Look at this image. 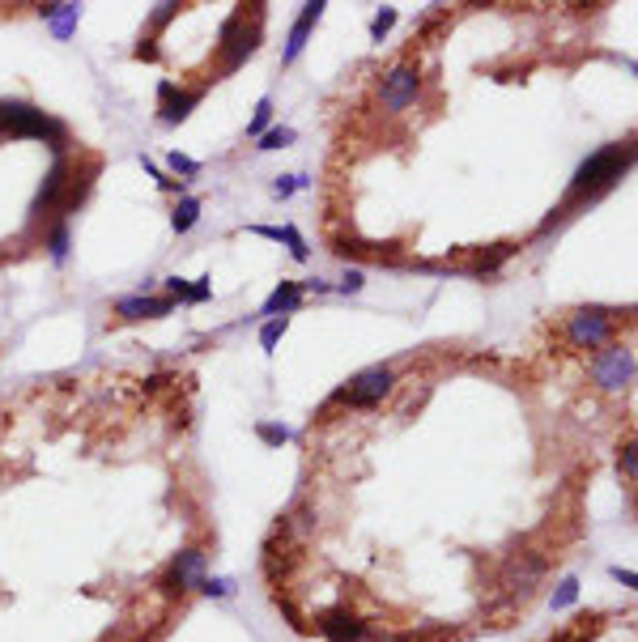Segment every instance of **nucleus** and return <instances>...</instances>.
I'll list each match as a JSON object with an SVG mask.
<instances>
[{
  "label": "nucleus",
  "instance_id": "nucleus-1",
  "mask_svg": "<svg viewBox=\"0 0 638 642\" xmlns=\"http://www.w3.org/2000/svg\"><path fill=\"white\" fill-rule=\"evenodd\" d=\"M630 162H634V149H630V145H604V149H596V154L575 170L566 205H570V200H583V196H587V200H596L600 192H609L613 183L630 170Z\"/></svg>",
  "mask_w": 638,
  "mask_h": 642
},
{
  "label": "nucleus",
  "instance_id": "nucleus-2",
  "mask_svg": "<svg viewBox=\"0 0 638 642\" xmlns=\"http://www.w3.org/2000/svg\"><path fill=\"white\" fill-rule=\"evenodd\" d=\"M0 132L9 137H39V140H52V149H64V124L47 120L43 111L26 107V102H0Z\"/></svg>",
  "mask_w": 638,
  "mask_h": 642
},
{
  "label": "nucleus",
  "instance_id": "nucleus-3",
  "mask_svg": "<svg viewBox=\"0 0 638 642\" xmlns=\"http://www.w3.org/2000/svg\"><path fill=\"white\" fill-rule=\"evenodd\" d=\"M592 375H596V383L604 391H617L630 383V375H634V353L625 350V345H609L604 353H596V362H592Z\"/></svg>",
  "mask_w": 638,
  "mask_h": 642
},
{
  "label": "nucleus",
  "instance_id": "nucleus-4",
  "mask_svg": "<svg viewBox=\"0 0 638 642\" xmlns=\"http://www.w3.org/2000/svg\"><path fill=\"white\" fill-rule=\"evenodd\" d=\"M256 30H247V14H235L230 22L222 26V69L230 72V69H238L243 60L256 52Z\"/></svg>",
  "mask_w": 638,
  "mask_h": 642
},
{
  "label": "nucleus",
  "instance_id": "nucleus-5",
  "mask_svg": "<svg viewBox=\"0 0 638 642\" xmlns=\"http://www.w3.org/2000/svg\"><path fill=\"white\" fill-rule=\"evenodd\" d=\"M570 345H575V350H596L600 340H604V336L613 332V315L609 311H575V315H570Z\"/></svg>",
  "mask_w": 638,
  "mask_h": 642
},
{
  "label": "nucleus",
  "instance_id": "nucleus-6",
  "mask_svg": "<svg viewBox=\"0 0 638 642\" xmlns=\"http://www.w3.org/2000/svg\"><path fill=\"white\" fill-rule=\"evenodd\" d=\"M200 570H205V553H200V549H183L179 558L170 561V570L162 574V591H167V596H183L188 587H196L205 579Z\"/></svg>",
  "mask_w": 638,
  "mask_h": 642
},
{
  "label": "nucleus",
  "instance_id": "nucleus-7",
  "mask_svg": "<svg viewBox=\"0 0 638 642\" xmlns=\"http://www.w3.org/2000/svg\"><path fill=\"white\" fill-rule=\"evenodd\" d=\"M392 383H396V375H392L388 366H371V370H362L341 396H345L349 405H375V400H383L392 391Z\"/></svg>",
  "mask_w": 638,
  "mask_h": 642
},
{
  "label": "nucleus",
  "instance_id": "nucleus-8",
  "mask_svg": "<svg viewBox=\"0 0 638 642\" xmlns=\"http://www.w3.org/2000/svg\"><path fill=\"white\" fill-rule=\"evenodd\" d=\"M417 90H421V77H417V69L413 64H401V69H392L388 77H383V107L388 111H404L409 102L417 98Z\"/></svg>",
  "mask_w": 638,
  "mask_h": 642
},
{
  "label": "nucleus",
  "instance_id": "nucleus-9",
  "mask_svg": "<svg viewBox=\"0 0 638 642\" xmlns=\"http://www.w3.org/2000/svg\"><path fill=\"white\" fill-rule=\"evenodd\" d=\"M545 574V561L536 558V553H515L511 561H507V574H502V587L507 591H519V596H527L532 587H536V579Z\"/></svg>",
  "mask_w": 638,
  "mask_h": 642
},
{
  "label": "nucleus",
  "instance_id": "nucleus-10",
  "mask_svg": "<svg viewBox=\"0 0 638 642\" xmlns=\"http://www.w3.org/2000/svg\"><path fill=\"white\" fill-rule=\"evenodd\" d=\"M196 102H200V94H196V90H179L175 81L158 85V111H162V120H167V124H179V120H188Z\"/></svg>",
  "mask_w": 638,
  "mask_h": 642
},
{
  "label": "nucleus",
  "instance_id": "nucleus-11",
  "mask_svg": "<svg viewBox=\"0 0 638 642\" xmlns=\"http://www.w3.org/2000/svg\"><path fill=\"white\" fill-rule=\"evenodd\" d=\"M319 634L333 642H362L366 638V621L353 613H324L319 617Z\"/></svg>",
  "mask_w": 638,
  "mask_h": 642
},
{
  "label": "nucleus",
  "instance_id": "nucleus-12",
  "mask_svg": "<svg viewBox=\"0 0 638 642\" xmlns=\"http://www.w3.org/2000/svg\"><path fill=\"white\" fill-rule=\"evenodd\" d=\"M64 183H69V162H64V154L52 162V170H47V179H43V187H39V196H34V213H52L56 209V200H60V192H64Z\"/></svg>",
  "mask_w": 638,
  "mask_h": 642
},
{
  "label": "nucleus",
  "instance_id": "nucleus-13",
  "mask_svg": "<svg viewBox=\"0 0 638 642\" xmlns=\"http://www.w3.org/2000/svg\"><path fill=\"white\" fill-rule=\"evenodd\" d=\"M170 307H175V298H145V293L115 302V311H120L124 320H158V315H167Z\"/></svg>",
  "mask_w": 638,
  "mask_h": 642
},
{
  "label": "nucleus",
  "instance_id": "nucleus-14",
  "mask_svg": "<svg viewBox=\"0 0 638 642\" xmlns=\"http://www.w3.org/2000/svg\"><path fill=\"white\" fill-rule=\"evenodd\" d=\"M324 9H328V5H324V0H311V5H303V17H298V22H294V30H290V43H285V64H290V60H298V52H303L306 47V34H311V26H315L319 22V14H324Z\"/></svg>",
  "mask_w": 638,
  "mask_h": 642
},
{
  "label": "nucleus",
  "instance_id": "nucleus-15",
  "mask_svg": "<svg viewBox=\"0 0 638 642\" xmlns=\"http://www.w3.org/2000/svg\"><path fill=\"white\" fill-rule=\"evenodd\" d=\"M298 298H303L298 281H281L277 290L268 293V302H264V315H273V320H277V311H281V315H290V311L298 307Z\"/></svg>",
  "mask_w": 638,
  "mask_h": 642
},
{
  "label": "nucleus",
  "instance_id": "nucleus-16",
  "mask_svg": "<svg viewBox=\"0 0 638 642\" xmlns=\"http://www.w3.org/2000/svg\"><path fill=\"white\" fill-rule=\"evenodd\" d=\"M251 235H260V238H277V243H285L290 247V255L294 260H306V243H303V235L294 230V225H251Z\"/></svg>",
  "mask_w": 638,
  "mask_h": 642
},
{
  "label": "nucleus",
  "instance_id": "nucleus-17",
  "mask_svg": "<svg viewBox=\"0 0 638 642\" xmlns=\"http://www.w3.org/2000/svg\"><path fill=\"white\" fill-rule=\"evenodd\" d=\"M43 17L52 22V30H56V39H69L72 30H77V5H43Z\"/></svg>",
  "mask_w": 638,
  "mask_h": 642
},
{
  "label": "nucleus",
  "instance_id": "nucleus-18",
  "mask_svg": "<svg viewBox=\"0 0 638 642\" xmlns=\"http://www.w3.org/2000/svg\"><path fill=\"white\" fill-rule=\"evenodd\" d=\"M196 222H200V200H196V196H183L179 209L170 213V225H175L179 235H188V230H192Z\"/></svg>",
  "mask_w": 638,
  "mask_h": 642
},
{
  "label": "nucleus",
  "instance_id": "nucleus-19",
  "mask_svg": "<svg viewBox=\"0 0 638 642\" xmlns=\"http://www.w3.org/2000/svg\"><path fill=\"white\" fill-rule=\"evenodd\" d=\"M290 328V315H277V320H268L264 323V332H260V345H264V353H273L277 350V340H281V332Z\"/></svg>",
  "mask_w": 638,
  "mask_h": 642
},
{
  "label": "nucleus",
  "instance_id": "nucleus-20",
  "mask_svg": "<svg viewBox=\"0 0 638 642\" xmlns=\"http://www.w3.org/2000/svg\"><path fill=\"white\" fill-rule=\"evenodd\" d=\"M268 120H273V102H268V98H260V107H256V115H251L247 132H251V137H264V132H268Z\"/></svg>",
  "mask_w": 638,
  "mask_h": 642
},
{
  "label": "nucleus",
  "instance_id": "nucleus-21",
  "mask_svg": "<svg viewBox=\"0 0 638 642\" xmlns=\"http://www.w3.org/2000/svg\"><path fill=\"white\" fill-rule=\"evenodd\" d=\"M290 140H294V128H268L260 137V149H285Z\"/></svg>",
  "mask_w": 638,
  "mask_h": 642
},
{
  "label": "nucleus",
  "instance_id": "nucleus-22",
  "mask_svg": "<svg viewBox=\"0 0 638 642\" xmlns=\"http://www.w3.org/2000/svg\"><path fill=\"white\" fill-rule=\"evenodd\" d=\"M396 26V9H383V14H375V22H371V39L383 43V34Z\"/></svg>",
  "mask_w": 638,
  "mask_h": 642
},
{
  "label": "nucleus",
  "instance_id": "nucleus-23",
  "mask_svg": "<svg viewBox=\"0 0 638 642\" xmlns=\"http://www.w3.org/2000/svg\"><path fill=\"white\" fill-rule=\"evenodd\" d=\"M64 255H69V225L60 222L52 230V260H64Z\"/></svg>",
  "mask_w": 638,
  "mask_h": 642
},
{
  "label": "nucleus",
  "instance_id": "nucleus-24",
  "mask_svg": "<svg viewBox=\"0 0 638 642\" xmlns=\"http://www.w3.org/2000/svg\"><path fill=\"white\" fill-rule=\"evenodd\" d=\"M256 434H260L264 443H285V438H290V430H285V426H268V421H260V426H256Z\"/></svg>",
  "mask_w": 638,
  "mask_h": 642
},
{
  "label": "nucleus",
  "instance_id": "nucleus-25",
  "mask_svg": "<svg viewBox=\"0 0 638 642\" xmlns=\"http://www.w3.org/2000/svg\"><path fill=\"white\" fill-rule=\"evenodd\" d=\"M575 596H579V583H575V579H566V583L557 587V596H554V608H566V604H575Z\"/></svg>",
  "mask_w": 638,
  "mask_h": 642
},
{
  "label": "nucleus",
  "instance_id": "nucleus-26",
  "mask_svg": "<svg viewBox=\"0 0 638 642\" xmlns=\"http://www.w3.org/2000/svg\"><path fill=\"white\" fill-rule=\"evenodd\" d=\"M167 162H170V170H179V175H196V170H200L196 158H183V154H170Z\"/></svg>",
  "mask_w": 638,
  "mask_h": 642
},
{
  "label": "nucleus",
  "instance_id": "nucleus-27",
  "mask_svg": "<svg viewBox=\"0 0 638 642\" xmlns=\"http://www.w3.org/2000/svg\"><path fill=\"white\" fill-rule=\"evenodd\" d=\"M200 591H208V596H230V579H200Z\"/></svg>",
  "mask_w": 638,
  "mask_h": 642
},
{
  "label": "nucleus",
  "instance_id": "nucleus-28",
  "mask_svg": "<svg viewBox=\"0 0 638 642\" xmlns=\"http://www.w3.org/2000/svg\"><path fill=\"white\" fill-rule=\"evenodd\" d=\"M294 187H306V179H303V175H285V179H277V183H273V192H277V196H290Z\"/></svg>",
  "mask_w": 638,
  "mask_h": 642
},
{
  "label": "nucleus",
  "instance_id": "nucleus-29",
  "mask_svg": "<svg viewBox=\"0 0 638 642\" xmlns=\"http://www.w3.org/2000/svg\"><path fill=\"white\" fill-rule=\"evenodd\" d=\"M362 281H366V277H362V268H349L345 277H341V293H358Z\"/></svg>",
  "mask_w": 638,
  "mask_h": 642
},
{
  "label": "nucleus",
  "instance_id": "nucleus-30",
  "mask_svg": "<svg viewBox=\"0 0 638 642\" xmlns=\"http://www.w3.org/2000/svg\"><path fill=\"white\" fill-rule=\"evenodd\" d=\"M175 14H179V5H158V14H153V26H167Z\"/></svg>",
  "mask_w": 638,
  "mask_h": 642
},
{
  "label": "nucleus",
  "instance_id": "nucleus-31",
  "mask_svg": "<svg viewBox=\"0 0 638 642\" xmlns=\"http://www.w3.org/2000/svg\"><path fill=\"white\" fill-rule=\"evenodd\" d=\"M622 473L625 481H634V447H622Z\"/></svg>",
  "mask_w": 638,
  "mask_h": 642
},
{
  "label": "nucleus",
  "instance_id": "nucleus-32",
  "mask_svg": "<svg viewBox=\"0 0 638 642\" xmlns=\"http://www.w3.org/2000/svg\"><path fill=\"white\" fill-rule=\"evenodd\" d=\"M145 170H150V175H153V179H158V183H162V187H170V192H175V179H167V175H162V170L153 167L150 158H145Z\"/></svg>",
  "mask_w": 638,
  "mask_h": 642
},
{
  "label": "nucleus",
  "instance_id": "nucleus-33",
  "mask_svg": "<svg viewBox=\"0 0 638 642\" xmlns=\"http://www.w3.org/2000/svg\"><path fill=\"white\" fill-rule=\"evenodd\" d=\"M205 298H208V281H200V285L188 290V302H205Z\"/></svg>",
  "mask_w": 638,
  "mask_h": 642
}]
</instances>
